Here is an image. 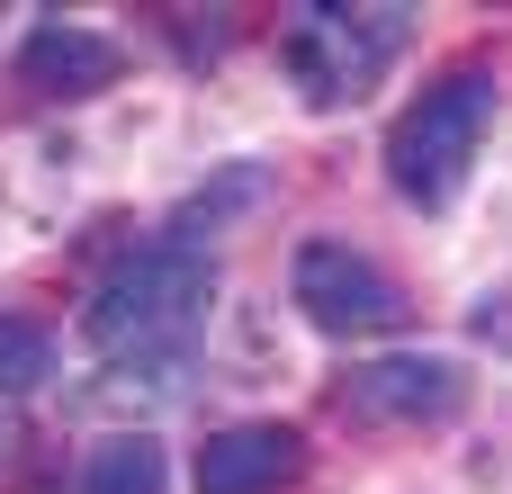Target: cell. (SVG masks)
I'll return each mask as SVG.
<instances>
[{"instance_id": "obj_3", "label": "cell", "mask_w": 512, "mask_h": 494, "mask_svg": "<svg viewBox=\"0 0 512 494\" xmlns=\"http://www.w3.org/2000/svg\"><path fill=\"white\" fill-rule=\"evenodd\" d=\"M405 18L414 9H297L288 27V72L306 81L315 108L360 99L396 54H405Z\"/></svg>"}, {"instance_id": "obj_8", "label": "cell", "mask_w": 512, "mask_h": 494, "mask_svg": "<svg viewBox=\"0 0 512 494\" xmlns=\"http://www.w3.org/2000/svg\"><path fill=\"white\" fill-rule=\"evenodd\" d=\"M162 486H171V459H162V441H144V432L99 441V450L81 459V477H72V494H162Z\"/></svg>"}, {"instance_id": "obj_5", "label": "cell", "mask_w": 512, "mask_h": 494, "mask_svg": "<svg viewBox=\"0 0 512 494\" xmlns=\"http://www.w3.org/2000/svg\"><path fill=\"white\" fill-rule=\"evenodd\" d=\"M459 405H468V369L450 351H378V360H360L342 378V414L351 423H405V432H423V423H450Z\"/></svg>"}, {"instance_id": "obj_9", "label": "cell", "mask_w": 512, "mask_h": 494, "mask_svg": "<svg viewBox=\"0 0 512 494\" xmlns=\"http://www.w3.org/2000/svg\"><path fill=\"white\" fill-rule=\"evenodd\" d=\"M54 378V333L36 315H0V396H27Z\"/></svg>"}, {"instance_id": "obj_7", "label": "cell", "mask_w": 512, "mask_h": 494, "mask_svg": "<svg viewBox=\"0 0 512 494\" xmlns=\"http://www.w3.org/2000/svg\"><path fill=\"white\" fill-rule=\"evenodd\" d=\"M117 72H126L117 36H99V27H81V18H36L27 45H18V81H27L36 99H99Z\"/></svg>"}, {"instance_id": "obj_6", "label": "cell", "mask_w": 512, "mask_h": 494, "mask_svg": "<svg viewBox=\"0 0 512 494\" xmlns=\"http://www.w3.org/2000/svg\"><path fill=\"white\" fill-rule=\"evenodd\" d=\"M306 477V432L297 423H225L207 432L189 486L198 494H288Z\"/></svg>"}, {"instance_id": "obj_4", "label": "cell", "mask_w": 512, "mask_h": 494, "mask_svg": "<svg viewBox=\"0 0 512 494\" xmlns=\"http://www.w3.org/2000/svg\"><path fill=\"white\" fill-rule=\"evenodd\" d=\"M288 297H297L306 324L333 333V342H351V333H396V324H405V288H396L369 252H351V243H333V234L297 243Z\"/></svg>"}, {"instance_id": "obj_2", "label": "cell", "mask_w": 512, "mask_h": 494, "mask_svg": "<svg viewBox=\"0 0 512 494\" xmlns=\"http://www.w3.org/2000/svg\"><path fill=\"white\" fill-rule=\"evenodd\" d=\"M486 126H495V72L486 63H450L396 126H387V180L405 207H450L486 153Z\"/></svg>"}, {"instance_id": "obj_1", "label": "cell", "mask_w": 512, "mask_h": 494, "mask_svg": "<svg viewBox=\"0 0 512 494\" xmlns=\"http://www.w3.org/2000/svg\"><path fill=\"white\" fill-rule=\"evenodd\" d=\"M207 297H216V261L198 243H171L153 234L144 252H126L90 297H81V342L117 369H144V360H180L207 324Z\"/></svg>"}]
</instances>
